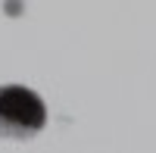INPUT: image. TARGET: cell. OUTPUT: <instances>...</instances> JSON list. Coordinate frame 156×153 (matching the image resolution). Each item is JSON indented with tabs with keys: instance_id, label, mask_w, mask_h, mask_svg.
I'll return each instance as SVG.
<instances>
[{
	"instance_id": "6da1fadb",
	"label": "cell",
	"mask_w": 156,
	"mask_h": 153,
	"mask_svg": "<svg viewBox=\"0 0 156 153\" xmlns=\"http://www.w3.org/2000/svg\"><path fill=\"white\" fill-rule=\"evenodd\" d=\"M47 125V106L31 87L3 84L0 87V137L31 141Z\"/></svg>"
}]
</instances>
